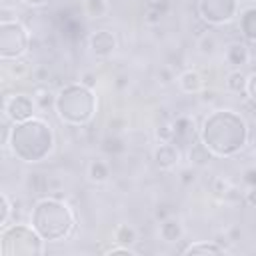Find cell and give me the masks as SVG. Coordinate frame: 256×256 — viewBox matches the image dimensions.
Masks as SVG:
<instances>
[{
	"mask_svg": "<svg viewBox=\"0 0 256 256\" xmlns=\"http://www.w3.org/2000/svg\"><path fill=\"white\" fill-rule=\"evenodd\" d=\"M44 238L26 224L4 226L0 234L2 256H38L44 254Z\"/></svg>",
	"mask_w": 256,
	"mask_h": 256,
	"instance_id": "5",
	"label": "cell"
},
{
	"mask_svg": "<svg viewBox=\"0 0 256 256\" xmlns=\"http://www.w3.org/2000/svg\"><path fill=\"white\" fill-rule=\"evenodd\" d=\"M28 30L18 20H2L0 22V58L16 60L22 58L28 50Z\"/></svg>",
	"mask_w": 256,
	"mask_h": 256,
	"instance_id": "6",
	"label": "cell"
},
{
	"mask_svg": "<svg viewBox=\"0 0 256 256\" xmlns=\"http://www.w3.org/2000/svg\"><path fill=\"white\" fill-rule=\"evenodd\" d=\"M138 240V234L136 230L130 226V224H120L116 230H114V242L118 244H124V246H130Z\"/></svg>",
	"mask_w": 256,
	"mask_h": 256,
	"instance_id": "21",
	"label": "cell"
},
{
	"mask_svg": "<svg viewBox=\"0 0 256 256\" xmlns=\"http://www.w3.org/2000/svg\"><path fill=\"white\" fill-rule=\"evenodd\" d=\"M156 138L160 142H174V126L172 124H160L156 128Z\"/></svg>",
	"mask_w": 256,
	"mask_h": 256,
	"instance_id": "25",
	"label": "cell"
},
{
	"mask_svg": "<svg viewBox=\"0 0 256 256\" xmlns=\"http://www.w3.org/2000/svg\"><path fill=\"white\" fill-rule=\"evenodd\" d=\"M198 14L212 26L228 24L238 14V0H198Z\"/></svg>",
	"mask_w": 256,
	"mask_h": 256,
	"instance_id": "7",
	"label": "cell"
},
{
	"mask_svg": "<svg viewBox=\"0 0 256 256\" xmlns=\"http://www.w3.org/2000/svg\"><path fill=\"white\" fill-rule=\"evenodd\" d=\"M244 182L250 184V186H256V166L244 172Z\"/></svg>",
	"mask_w": 256,
	"mask_h": 256,
	"instance_id": "28",
	"label": "cell"
},
{
	"mask_svg": "<svg viewBox=\"0 0 256 256\" xmlns=\"http://www.w3.org/2000/svg\"><path fill=\"white\" fill-rule=\"evenodd\" d=\"M200 140L220 158L238 154L248 142V124L234 110L222 108L206 116L200 128Z\"/></svg>",
	"mask_w": 256,
	"mask_h": 256,
	"instance_id": "1",
	"label": "cell"
},
{
	"mask_svg": "<svg viewBox=\"0 0 256 256\" xmlns=\"http://www.w3.org/2000/svg\"><path fill=\"white\" fill-rule=\"evenodd\" d=\"M254 162H256V156H254Z\"/></svg>",
	"mask_w": 256,
	"mask_h": 256,
	"instance_id": "33",
	"label": "cell"
},
{
	"mask_svg": "<svg viewBox=\"0 0 256 256\" xmlns=\"http://www.w3.org/2000/svg\"><path fill=\"white\" fill-rule=\"evenodd\" d=\"M96 96L92 88L80 84H68L56 94V114L62 122L70 126H82L88 124L94 118L96 112Z\"/></svg>",
	"mask_w": 256,
	"mask_h": 256,
	"instance_id": "4",
	"label": "cell"
},
{
	"mask_svg": "<svg viewBox=\"0 0 256 256\" xmlns=\"http://www.w3.org/2000/svg\"><path fill=\"white\" fill-rule=\"evenodd\" d=\"M244 198H246V202H248L252 208H256V186H250Z\"/></svg>",
	"mask_w": 256,
	"mask_h": 256,
	"instance_id": "30",
	"label": "cell"
},
{
	"mask_svg": "<svg viewBox=\"0 0 256 256\" xmlns=\"http://www.w3.org/2000/svg\"><path fill=\"white\" fill-rule=\"evenodd\" d=\"M180 162V148L176 142H160L154 150V164L162 170H170Z\"/></svg>",
	"mask_w": 256,
	"mask_h": 256,
	"instance_id": "10",
	"label": "cell"
},
{
	"mask_svg": "<svg viewBox=\"0 0 256 256\" xmlns=\"http://www.w3.org/2000/svg\"><path fill=\"white\" fill-rule=\"evenodd\" d=\"M180 180H182L184 184H190V182H194V180H196V174H194V170H182V172H180Z\"/></svg>",
	"mask_w": 256,
	"mask_h": 256,
	"instance_id": "29",
	"label": "cell"
},
{
	"mask_svg": "<svg viewBox=\"0 0 256 256\" xmlns=\"http://www.w3.org/2000/svg\"><path fill=\"white\" fill-rule=\"evenodd\" d=\"M240 32L246 40L256 42V6H248L240 12Z\"/></svg>",
	"mask_w": 256,
	"mask_h": 256,
	"instance_id": "14",
	"label": "cell"
},
{
	"mask_svg": "<svg viewBox=\"0 0 256 256\" xmlns=\"http://www.w3.org/2000/svg\"><path fill=\"white\" fill-rule=\"evenodd\" d=\"M2 110H4V116L10 122L18 124V122L34 118L36 100L28 94H6L4 102H2Z\"/></svg>",
	"mask_w": 256,
	"mask_h": 256,
	"instance_id": "8",
	"label": "cell"
},
{
	"mask_svg": "<svg viewBox=\"0 0 256 256\" xmlns=\"http://www.w3.org/2000/svg\"><path fill=\"white\" fill-rule=\"evenodd\" d=\"M246 2H256V0H246Z\"/></svg>",
	"mask_w": 256,
	"mask_h": 256,
	"instance_id": "32",
	"label": "cell"
},
{
	"mask_svg": "<svg viewBox=\"0 0 256 256\" xmlns=\"http://www.w3.org/2000/svg\"><path fill=\"white\" fill-rule=\"evenodd\" d=\"M4 62L8 64V72H10L12 76L22 78V76H26V74H28V64H26L24 60L16 58V60H4Z\"/></svg>",
	"mask_w": 256,
	"mask_h": 256,
	"instance_id": "23",
	"label": "cell"
},
{
	"mask_svg": "<svg viewBox=\"0 0 256 256\" xmlns=\"http://www.w3.org/2000/svg\"><path fill=\"white\" fill-rule=\"evenodd\" d=\"M80 82H82L84 86H88V88H94V86H96V74H92V72H84L82 78H80Z\"/></svg>",
	"mask_w": 256,
	"mask_h": 256,
	"instance_id": "27",
	"label": "cell"
},
{
	"mask_svg": "<svg viewBox=\"0 0 256 256\" xmlns=\"http://www.w3.org/2000/svg\"><path fill=\"white\" fill-rule=\"evenodd\" d=\"M160 238L164 240V242H178L180 238H182V234H184V228H182V222L178 220V218H164L162 222H160Z\"/></svg>",
	"mask_w": 256,
	"mask_h": 256,
	"instance_id": "13",
	"label": "cell"
},
{
	"mask_svg": "<svg viewBox=\"0 0 256 256\" xmlns=\"http://www.w3.org/2000/svg\"><path fill=\"white\" fill-rule=\"evenodd\" d=\"M88 46H90V52L96 58H108V56L114 54L118 42H116V36L110 30H96V32L90 34Z\"/></svg>",
	"mask_w": 256,
	"mask_h": 256,
	"instance_id": "9",
	"label": "cell"
},
{
	"mask_svg": "<svg viewBox=\"0 0 256 256\" xmlns=\"http://www.w3.org/2000/svg\"><path fill=\"white\" fill-rule=\"evenodd\" d=\"M184 254H222L224 246H218L216 242H192L186 248H182Z\"/></svg>",
	"mask_w": 256,
	"mask_h": 256,
	"instance_id": "19",
	"label": "cell"
},
{
	"mask_svg": "<svg viewBox=\"0 0 256 256\" xmlns=\"http://www.w3.org/2000/svg\"><path fill=\"white\" fill-rule=\"evenodd\" d=\"M224 60L230 64V66H234V68H242V66H246L248 62H250V50H248V46L244 44V42H230L228 46H226V50H224Z\"/></svg>",
	"mask_w": 256,
	"mask_h": 256,
	"instance_id": "11",
	"label": "cell"
},
{
	"mask_svg": "<svg viewBox=\"0 0 256 256\" xmlns=\"http://www.w3.org/2000/svg\"><path fill=\"white\" fill-rule=\"evenodd\" d=\"M176 82H178L180 90L186 92V94H198V92L204 90V80H202L198 70H184V72H180Z\"/></svg>",
	"mask_w": 256,
	"mask_h": 256,
	"instance_id": "12",
	"label": "cell"
},
{
	"mask_svg": "<svg viewBox=\"0 0 256 256\" xmlns=\"http://www.w3.org/2000/svg\"><path fill=\"white\" fill-rule=\"evenodd\" d=\"M110 176V166L104 162V160H92L88 164V178L96 184H102L106 182Z\"/></svg>",
	"mask_w": 256,
	"mask_h": 256,
	"instance_id": "18",
	"label": "cell"
},
{
	"mask_svg": "<svg viewBox=\"0 0 256 256\" xmlns=\"http://www.w3.org/2000/svg\"><path fill=\"white\" fill-rule=\"evenodd\" d=\"M30 224L46 242H58L72 234L76 218L66 202L58 198H42L32 208Z\"/></svg>",
	"mask_w": 256,
	"mask_h": 256,
	"instance_id": "3",
	"label": "cell"
},
{
	"mask_svg": "<svg viewBox=\"0 0 256 256\" xmlns=\"http://www.w3.org/2000/svg\"><path fill=\"white\" fill-rule=\"evenodd\" d=\"M246 98H250L256 104V72L248 76V86H246Z\"/></svg>",
	"mask_w": 256,
	"mask_h": 256,
	"instance_id": "26",
	"label": "cell"
},
{
	"mask_svg": "<svg viewBox=\"0 0 256 256\" xmlns=\"http://www.w3.org/2000/svg\"><path fill=\"white\" fill-rule=\"evenodd\" d=\"M216 48H218V38H216V34H214L212 30L204 32V34L198 38V52H200L202 56H212V54L216 52Z\"/></svg>",
	"mask_w": 256,
	"mask_h": 256,
	"instance_id": "20",
	"label": "cell"
},
{
	"mask_svg": "<svg viewBox=\"0 0 256 256\" xmlns=\"http://www.w3.org/2000/svg\"><path fill=\"white\" fill-rule=\"evenodd\" d=\"M84 10L90 18H102L108 12V2L106 0H84Z\"/></svg>",
	"mask_w": 256,
	"mask_h": 256,
	"instance_id": "22",
	"label": "cell"
},
{
	"mask_svg": "<svg viewBox=\"0 0 256 256\" xmlns=\"http://www.w3.org/2000/svg\"><path fill=\"white\" fill-rule=\"evenodd\" d=\"M214 158V154L206 148V144L200 140V142H194L192 146H190V150H188V160L194 164V166H204V164H208L210 160Z\"/></svg>",
	"mask_w": 256,
	"mask_h": 256,
	"instance_id": "17",
	"label": "cell"
},
{
	"mask_svg": "<svg viewBox=\"0 0 256 256\" xmlns=\"http://www.w3.org/2000/svg\"><path fill=\"white\" fill-rule=\"evenodd\" d=\"M26 6H32V8H40L44 4H48V0H22Z\"/></svg>",
	"mask_w": 256,
	"mask_h": 256,
	"instance_id": "31",
	"label": "cell"
},
{
	"mask_svg": "<svg viewBox=\"0 0 256 256\" xmlns=\"http://www.w3.org/2000/svg\"><path fill=\"white\" fill-rule=\"evenodd\" d=\"M172 126H174V142L176 144L190 140L194 134V120L190 116H178L172 122Z\"/></svg>",
	"mask_w": 256,
	"mask_h": 256,
	"instance_id": "15",
	"label": "cell"
},
{
	"mask_svg": "<svg viewBox=\"0 0 256 256\" xmlns=\"http://www.w3.org/2000/svg\"><path fill=\"white\" fill-rule=\"evenodd\" d=\"M246 86H248V76L240 70H232L226 76V90L232 94H240L246 96Z\"/></svg>",
	"mask_w": 256,
	"mask_h": 256,
	"instance_id": "16",
	"label": "cell"
},
{
	"mask_svg": "<svg viewBox=\"0 0 256 256\" xmlns=\"http://www.w3.org/2000/svg\"><path fill=\"white\" fill-rule=\"evenodd\" d=\"M14 158L34 164L42 162L54 150V132L52 126L42 118H30L12 126L8 134V144Z\"/></svg>",
	"mask_w": 256,
	"mask_h": 256,
	"instance_id": "2",
	"label": "cell"
},
{
	"mask_svg": "<svg viewBox=\"0 0 256 256\" xmlns=\"http://www.w3.org/2000/svg\"><path fill=\"white\" fill-rule=\"evenodd\" d=\"M0 206H2V214H0V226H8V218H10V212H12V204H10V198L6 192L0 194Z\"/></svg>",
	"mask_w": 256,
	"mask_h": 256,
	"instance_id": "24",
	"label": "cell"
}]
</instances>
